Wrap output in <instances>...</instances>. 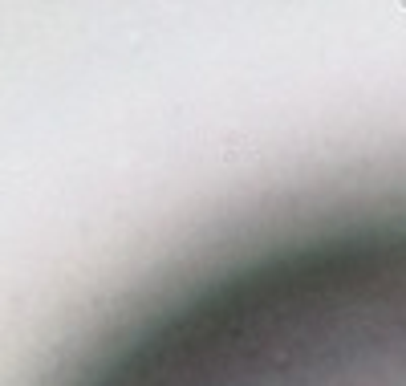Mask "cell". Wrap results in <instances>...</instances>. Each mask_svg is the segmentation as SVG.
Segmentation results:
<instances>
[{
    "mask_svg": "<svg viewBox=\"0 0 406 386\" xmlns=\"http://www.w3.org/2000/svg\"><path fill=\"white\" fill-rule=\"evenodd\" d=\"M69 386H406V208L293 232L191 277Z\"/></svg>",
    "mask_w": 406,
    "mask_h": 386,
    "instance_id": "1",
    "label": "cell"
}]
</instances>
